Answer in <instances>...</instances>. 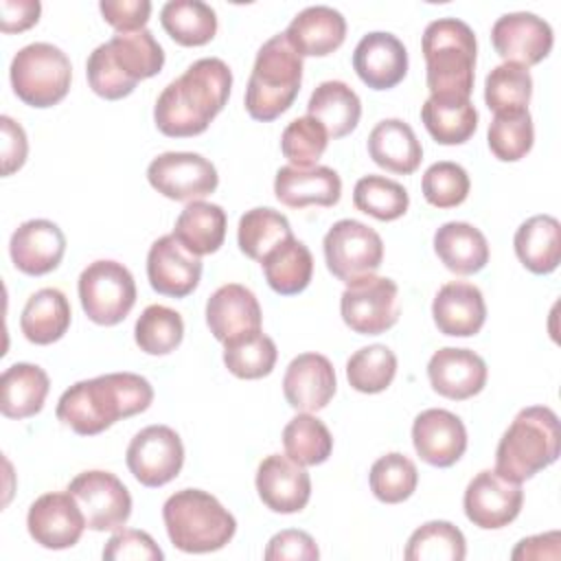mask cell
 Wrapping results in <instances>:
<instances>
[{
    "label": "cell",
    "mask_w": 561,
    "mask_h": 561,
    "mask_svg": "<svg viewBox=\"0 0 561 561\" xmlns=\"http://www.w3.org/2000/svg\"><path fill=\"white\" fill-rule=\"evenodd\" d=\"M232 88V72L219 57L193 61L184 75L173 79L153 107L156 127L169 138H188L208 129L226 107Z\"/></svg>",
    "instance_id": "cell-1"
},
{
    "label": "cell",
    "mask_w": 561,
    "mask_h": 561,
    "mask_svg": "<svg viewBox=\"0 0 561 561\" xmlns=\"http://www.w3.org/2000/svg\"><path fill=\"white\" fill-rule=\"evenodd\" d=\"M151 383L136 373H107L70 386L57 403V419L79 436H94L121 419L145 412Z\"/></svg>",
    "instance_id": "cell-2"
},
{
    "label": "cell",
    "mask_w": 561,
    "mask_h": 561,
    "mask_svg": "<svg viewBox=\"0 0 561 561\" xmlns=\"http://www.w3.org/2000/svg\"><path fill=\"white\" fill-rule=\"evenodd\" d=\"M164 66V50L151 31L116 33L99 44L85 64V77L94 94L118 101L134 92L138 81L156 77Z\"/></svg>",
    "instance_id": "cell-3"
},
{
    "label": "cell",
    "mask_w": 561,
    "mask_h": 561,
    "mask_svg": "<svg viewBox=\"0 0 561 561\" xmlns=\"http://www.w3.org/2000/svg\"><path fill=\"white\" fill-rule=\"evenodd\" d=\"M421 50L432 96H471L478 44L467 22L458 18L430 22L423 31Z\"/></svg>",
    "instance_id": "cell-4"
},
{
    "label": "cell",
    "mask_w": 561,
    "mask_h": 561,
    "mask_svg": "<svg viewBox=\"0 0 561 561\" xmlns=\"http://www.w3.org/2000/svg\"><path fill=\"white\" fill-rule=\"evenodd\" d=\"M561 451L559 416L546 405H530L517 412L495 449V471L511 480H530L550 467Z\"/></svg>",
    "instance_id": "cell-5"
},
{
    "label": "cell",
    "mask_w": 561,
    "mask_h": 561,
    "mask_svg": "<svg viewBox=\"0 0 561 561\" xmlns=\"http://www.w3.org/2000/svg\"><path fill=\"white\" fill-rule=\"evenodd\" d=\"M162 519L171 543L191 554L221 550L237 533L232 513L202 489H182L169 495Z\"/></svg>",
    "instance_id": "cell-6"
},
{
    "label": "cell",
    "mask_w": 561,
    "mask_h": 561,
    "mask_svg": "<svg viewBox=\"0 0 561 561\" xmlns=\"http://www.w3.org/2000/svg\"><path fill=\"white\" fill-rule=\"evenodd\" d=\"M302 83V57L285 33L270 37L256 53L248 88L245 110L254 121L270 123L291 107Z\"/></svg>",
    "instance_id": "cell-7"
},
{
    "label": "cell",
    "mask_w": 561,
    "mask_h": 561,
    "mask_svg": "<svg viewBox=\"0 0 561 561\" xmlns=\"http://www.w3.org/2000/svg\"><path fill=\"white\" fill-rule=\"evenodd\" d=\"M15 96L31 107H53L66 99L72 81L68 55L48 44L35 42L20 48L9 68Z\"/></svg>",
    "instance_id": "cell-8"
},
{
    "label": "cell",
    "mask_w": 561,
    "mask_h": 561,
    "mask_svg": "<svg viewBox=\"0 0 561 561\" xmlns=\"http://www.w3.org/2000/svg\"><path fill=\"white\" fill-rule=\"evenodd\" d=\"M79 300L85 316L101 327H114L127 318L136 302L131 272L110 259L90 263L79 276Z\"/></svg>",
    "instance_id": "cell-9"
},
{
    "label": "cell",
    "mask_w": 561,
    "mask_h": 561,
    "mask_svg": "<svg viewBox=\"0 0 561 561\" xmlns=\"http://www.w3.org/2000/svg\"><path fill=\"white\" fill-rule=\"evenodd\" d=\"M322 248L329 272L346 285L375 274L383 261L381 237L357 219L335 221L324 234Z\"/></svg>",
    "instance_id": "cell-10"
},
{
    "label": "cell",
    "mask_w": 561,
    "mask_h": 561,
    "mask_svg": "<svg viewBox=\"0 0 561 561\" xmlns=\"http://www.w3.org/2000/svg\"><path fill=\"white\" fill-rule=\"evenodd\" d=\"M344 324L359 335H379L392 329L401 313L399 287L388 276H364L346 285L340 298Z\"/></svg>",
    "instance_id": "cell-11"
},
{
    "label": "cell",
    "mask_w": 561,
    "mask_h": 561,
    "mask_svg": "<svg viewBox=\"0 0 561 561\" xmlns=\"http://www.w3.org/2000/svg\"><path fill=\"white\" fill-rule=\"evenodd\" d=\"M125 460L127 469L142 486H164L182 471L184 445L173 427L149 425L129 440Z\"/></svg>",
    "instance_id": "cell-12"
},
{
    "label": "cell",
    "mask_w": 561,
    "mask_h": 561,
    "mask_svg": "<svg viewBox=\"0 0 561 561\" xmlns=\"http://www.w3.org/2000/svg\"><path fill=\"white\" fill-rule=\"evenodd\" d=\"M149 184L175 202H197L215 193L219 175L215 164L193 151H167L147 167Z\"/></svg>",
    "instance_id": "cell-13"
},
{
    "label": "cell",
    "mask_w": 561,
    "mask_h": 561,
    "mask_svg": "<svg viewBox=\"0 0 561 561\" xmlns=\"http://www.w3.org/2000/svg\"><path fill=\"white\" fill-rule=\"evenodd\" d=\"M68 491L77 497L90 530H118L131 515V495L110 471H81L72 478Z\"/></svg>",
    "instance_id": "cell-14"
},
{
    "label": "cell",
    "mask_w": 561,
    "mask_h": 561,
    "mask_svg": "<svg viewBox=\"0 0 561 561\" xmlns=\"http://www.w3.org/2000/svg\"><path fill=\"white\" fill-rule=\"evenodd\" d=\"M524 491L519 482L502 478L495 469H484L465 489L462 506L467 519L484 530L508 526L522 511Z\"/></svg>",
    "instance_id": "cell-15"
},
{
    "label": "cell",
    "mask_w": 561,
    "mask_h": 561,
    "mask_svg": "<svg viewBox=\"0 0 561 561\" xmlns=\"http://www.w3.org/2000/svg\"><path fill=\"white\" fill-rule=\"evenodd\" d=\"M26 528L42 548L66 550L81 539L88 524L77 497L66 489L39 495L28 508Z\"/></svg>",
    "instance_id": "cell-16"
},
{
    "label": "cell",
    "mask_w": 561,
    "mask_h": 561,
    "mask_svg": "<svg viewBox=\"0 0 561 561\" xmlns=\"http://www.w3.org/2000/svg\"><path fill=\"white\" fill-rule=\"evenodd\" d=\"M491 42L504 64H519L528 68L550 55L554 35L543 18L517 11L495 20L491 28Z\"/></svg>",
    "instance_id": "cell-17"
},
{
    "label": "cell",
    "mask_w": 561,
    "mask_h": 561,
    "mask_svg": "<svg viewBox=\"0 0 561 561\" xmlns=\"http://www.w3.org/2000/svg\"><path fill=\"white\" fill-rule=\"evenodd\" d=\"M147 278L153 291L171 298H184L199 285L202 261L173 234H164L149 248Z\"/></svg>",
    "instance_id": "cell-18"
},
{
    "label": "cell",
    "mask_w": 561,
    "mask_h": 561,
    "mask_svg": "<svg viewBox=\"0 0 561 561\" xmlns=\"http://www.w3.org/2000/svg\"><path fill=\"white\" fill-rule=\"evenodd\" d=\"M412 445L427 465L451 467L467 449V427L454 412L430 408L412 423Z\"/></svg>",
    "instance_id": "cell-19"
},
{
    "label": "cell",
    "mask_w": 561,
    "mask_h": 561,
    "mask_svg": "<svg viewBox=\"0 0 561 561\" xmlns=\"http://www.w3.org/2000/svg\"><path fill=\"white\" fill-rule=\"evenodd\" d=\"M256 491L261 502L274 513H298L311 497V478L302 465L287 454H270L256 469Z\"/></svg>",
    "instance_id": "cell-20"
},
{
    "label": "cell",
    "mask_w": 561,
    "mask_h": 561,
    "mask_svg": "<svg viewBox=\"0 0 561 561\" xmlns=\"http://www.w3.org/2000/svg\"><path fill=\"white\" fill-rule=\"evenodd\" d=\"M353 68L368 88L390 90L408 75V50L397 35L373 31L357 42Z\"/></svg>",
    "instance_id": "cell-21"
},
{
    "label": "cell",
    "mask_w": 561,
    "mask_h": 561,
    "mask_svg": "<svg viewBox=\"0 0 561 561\" xmlns=\"http://www.w3.org/2000/svg\"><path fill=\"white\" fill-rule=\"evenodd\" d=\"M337 388L335 368L320 353H300L294 357L283 377L287 403L300 412H318L329 405Z\"/></svg>",
    "instance_id": "cell-22"
},
{
    "label": "cell",
    "mask_w": 561,
    "mask_h": 561,
    "mask_svg": "<svg viewBox=\"0 0 561 561\" xmlns=\"http://www.w3.org/2000/svg\"><path fill=\"white\" fill-rule=\"evenodd\" d=\"M274 195L289 208L335 206L342 197V180L331 167H280L274 178Z\"/></svg>",
    "instance_id": "cell-23"
},
{
    "label": "cell",
    "mask_w": 561,
    "mask_h": 561,
    "mask_svg": "<svg viewBox=\"0 0 561 561\" xmlns=\"http://www.w3.org/2000/svg\"><path fill=\"white\" fill-rule=\"evenodd\" d=\"M66 252L61 228L48 219H28L11 234L9 254L13 265L28 276L53 272Z\"/></svg>",
    "instance_id": "cell-24"
},
{
    "label": "cell",
    "mask_w": 561,
    "mask_h": 561,
    "mask_svg": "<svg viewBox=\"0 0 561 561\" xmlns=\"http://www.w3.org/2000/svg\"><path fill=\"white\" fill-rule=\"evenodd\" d=\"M427 377L434 392L440 397L465 401L482 392L486 383V364L478 353L469 348L445 346L432 355L427 364Z\"/></svg>",
    "instance_id": "cell-25"
},
{
    "label": "cell",
    "mask_w": 561,
    "mask_h": 561,
    "mask_svg": "<svg viewBox=\"0 0 561 561\" xmlns=\"http://www.w3.org/2000/svg\"><path fill=\"white\" fill-rule=\"evenodd\" d=\"M434 324L440 333L451 337L476 335L486 320V305L482 291L473 283H445L432 302Z\"/></svg>",
    "instance_id": "cell-26"
},
{
    "label": "cell",
    "mask_w": 561,
    "mask_h": 561,
    "mask_svg": "<svg viewBox=\"0 0 561 561\" xmlns=\"http://www.w3.org/2000/svg\"><path fill=\"white\" fill-rule=\"evenodd\" d=\"M261 320L263 316L256 296L239 283L221 285L206 302V324L221 344L243 333L259 331Z\"/></svg>",
    "instance_id": "cell-27"
},
{
    "label": "cell",
    "mask_w": 561,
    "mask_h": 561,
    "mask_svg": "<svg viewBox=\"0 0 561 561\" xmlns=\"http://www.w3.org/2000/svg\"><path fill=\"white\" fill-rule=\"evenodd\" d=\"M285 37L300 57H327L344 44L346 20L333 7H307L289 22Z\"/></svg>",
    "instance_id": "cell-28"
},
{
    "label": "cell",
    "mask_w": 561,
    "mask_h": 561,
    "mask_svg": "<svg viewBox=\"0 0 561 561\" xmlns=\"http://www.w3.org/2000/svg\"><path fill=\"white\" fill-rule=\"evenodd\" d=\"M368 156L390 173L410 175L423 160V147L405 121L383 118L368 134Z\"/></svg>",
    "instance_id": "cell-29"
},
{
    "label": "cell",
    "mask_w": 561,
    "mask_h": 561,
    "mask_svg": "<svg viewBox=\"0 0 561 561\" xmlns=\"http://www.w3.org/2000/svg\"><path fill=\"white\" fill-rule=\"evenodd\" d=\"M50 379L37 364H11L0 377V412L7 419L35 416L46 401Z\"/></svg>",
    "instance_id": "cell-30"
},
{
    "label": "cell",
    "mask_w": 561,
    "mask_h": 561,
    "mask_svg": "<svg viewBox=\"0 0 561 561\" xmlns=\"http://www.w3.org/2000/svg\"><path fill=\"white\" fill-rule=\"evenodd\" d=\"M434 252L454 274H476L489 263L486 237L467 221H447L434 232Z\"/></svg>",
    "instance_id": "cell-31"
},
{
    "label": "cell",
    "mask_w": 561,
    "mask_h": 561,
    "mask_svg": "<svg viewBox=\"0 0 561 561\" xmlns=\"http://www.w3.org/2000/svg\"><path fill=\"white\" fill-rule=\"evenodd\" d=\"M519 263L533 274H550L561 261V226L552 215L528 217L513 237Z\"/></svg>",
    "instance_id": "cell-32"
},
{
    "label": "cell",
    "mask_w": 561,
    "mask_h": 561,
    "mask_svg": "<svg viewBox=\"0 0 561 561\" xmlns=\"http://www.w3.org/2000/svg\"><path fill=\"white\" fill-rule=\"evenodd\" d=\"M70 318L72 311L64 291L57 287H44L28 296L20 316V329L28 342L46 346L66 335Z\"/></svg>",
    "instance_id": "cell-33"
},
{
    "label": "cell",
    "mask_w": 561,
    "mask_h": 561,
    "mask_svg": "<svg viewBox=\"0 0 561 561\" xmlns=\"http://www.w3.org/2000/svg\"><path fill=\"white\" fill-rule=\"evenodd\" d=\"M307 116L316 118L329 138H344L359 123L362 101L344 81H322L309 96Z\"/></svg>",
    "instance_id": "cell-34"
},
{
    "label": "cell",
    "mask_w": 561,
    "mask_h": 561,
    "mask_svg": "<svg viewBox=\"0 0 561 561\" xmlns=\"http://www.w3.org/2000/svg\"><path fill=\"white\" fill-rule=\"evenodd\" d=\"M421 121L438 145H462L478 127V112L471 99L430 94L421 107Z\"/></svg>",
    "instance_id": "cell-35"
},
{
    "label": "cell",
    "mask_w": 561,
    "mask_h": 561,
    "mask_svg": "<svg viewBox=\"0 0 561 561\" xmlns=\"http://www.w3.org/2000/svg\"><path fill=\"white\" fill-rule=\"evenodd\" d=\"M173 237L195 256L213 254L226 239V213L219 204L188 202L173 226Z\"/></svg>",
    "instance_id": "cell-36"
},
{
    "label": "cell",
    "mask_w": 561,
    "mask_h": 561,
    "mask_svg": "<svg viewBox=\"0 0 561 561\" xmlns=\"http://www.w3.org/2000/svg\"><path fill=\"white\" fill-rule=\"evenodd\" d=\"M261 265L267 285L280 296L305 291L313 276V256L309 248L296 237H289L270 254H265Z\"/></svg>",
    "instance_id": "cell-37"
},
{
    "label": "cell",
    "mask_w": 561,
    "mask_h": 561,
    "mask_svg": "<svg viewBox=\"0 0 561 561\" xmlns=\"http://www.w3.org/2000/svg\"><path fill=\"white\" fill-rule=\"evenodd\" d=\"M162 28L180 46H204L217 33V13L202 0H171L160 11Z\"/></svg>",
    "instance_id": "cell-38"
},
{
    "label": "cell",
    "mask_w": 561,
    "mask_h": 561,
    "mask_svg": "<svg viewBox=\"0 0 561 561\" xmlns=\"http://www.w3.org/2000/svg\"><path fill=\"white\" fill-rule=\"evenodd\" d=\"M289 237L294 234L287 217L267 206L245 210L237 226L239 250L259 263L265 259V254H270Z\"/></svg>",
    "instance_id": "cell-39"
},
{
    "label": "cell",
    "mask_w": 561,
    "mask_h": 561,
    "mask_svg": "<svg viewBox=\"0 0 561 561\" xmlns=\"http://www.w3.org/2000/svg\"><path fill=\"white\" fill-rule=\"evenodd\" d=\"M278 351L261 329L224 342V364L239 379H261L274 370Z\"/></svg>",
    "instance_id": "cell-40"
},
{
    "label": "cell",
    "mask_w": 561,
    "mask_h": 561,
    "mask_svg": "<svg viewBox=\"0 0 561 561\" xmlns=\"http://www.w3.org/2000/svg\"><path fill=\"white\" fill-rule=\"evenodd\" d=\"M465 554V535L460 528L445 519H434L419 526L410 535L403 552L408 561H462Z\"/></svg>",
    "instance_id": "cell-41"
},
{
    "label": "cell",
    "mask_w": 561,
    "mask_h": 561,
    "mask_svg": "<svg viewBox=\"0 0 561 561\" xmlns=\"http://www.w3.org/2000/svg\"><path fill=\"white\" fill-rule=\"evenodd\" d=\"M283 447L294 462L302 467H313L322 465L331 456L333 436L318 416L302 412L285 425Z\"/></svg>",
    "instance_id": "cell-42"
},
{
    "label": "cell",
    "mask_w": 561,
    "mask_h": 561,
    "mask_svg": "<svg viewBox=\"0 0 561 561\" xmlns=\"http://www.w3.org/2000/svg\"><path fill=\"white\" fill-rule=\"evenodd\" d=\"M533 96V77L519 64H500L484 79V101L493 114H513L528 110Z\"/></svg>",
    "instance_id": "cell-43"
},
{
    "label": "cell",
    "mask_w": 561,
    "mask_h": 561,
    "mask_svg": "<svg viewBox=\"0 0 561 561\" xmlns=\"http://www.w3.org/2000/svg\"><path fill=\"white\" fill-rule=\"evenodd\" d=\"M184 337L182 316L164 305H149L136 320L134 340L147 355H169Z\"/></svg>",
    "instance_id": "cell-44"
},
{
    "label": "cell",
    "mask_w": 561,
    "mask_h": 561,
    "mask_svg": "<svg viewBox=\"0 0 561 561\" xmlns=\"http://www.w3.org/2000/svg\"><path fill=\"white\" fill-rule=\"evenodd\" d=\"M353 204L364 215L379 221H394L405 215L410 206L408 191L383 175H364L353 188Z\"/></svg>",
    "instance_id": "cell-45"
},
{
    "label": "cell",
    "mask_w": 561,
    "mask_h": 561,
    "mask_svg": "<svg viewBox=\"0 0 561 561\" xmlns=\"http://www.w3.org/2000/svg\"><path fill=\"white\" fill-rule=\"evenodd\" d=\"M397 375V355L383 344L355 351L346 362V379L353 390L364 394L383 392Z\"/></svg>",
    "instance_id": "cell-46"
},
{
    "label": "cell",
    "mask_w": 561,
    "mask_h": 561,
    "mask_svg": "<svg viewBox=\"0 0 561 561\" xmlns=\"http://www.w3.org/2000/svg\"><path fill=\"white\" fill-rule=\"evenodd\" d=\"M368 484L379 502L399 504L416 491L419 471L416 465L405 454L390 451L373 462Z\"/></svg>",
    "instance_id": "cell-47"
},
{
    "label": "cell",
    "mask_w": 561,
    "mask_h": 561,
    "mask_svg": "<svg viewBox=\"0 0 561 561\" xmlns=\"http://www.w3.org/2000/svg\"><path fill=\"white\" fill-rule=\"evenodd\" d=\"M491 153L502 162H517L530 149L535 140V127L528 110L513 114H495L486 131Z\"/></svg>",
    "instance_id": "cell-48"
},
{
    "label": "cell",
    "mask_w": 561,
    "mask_h": 561,
    "mask_svg": "<svg viewBox=\"0 0 561 561\" xmlns=\"http://www.w3.org/2000/svg\"><path fill=\"white\" fill-rule=\"evenodd\" d=\"M471 182L467 171L449 160L434 162L427 167L421 180V191L427 204L436 208H454L460 206L469 195Z\"/></svg>",
    "instance_id": "cell-49"
},
{
    "label": "cell",
    "mask_w": 561,
    "mask_h": 561,
    "mask_svg": "<svg viewBox=\"0 0 561 561\" xmlns=\"http://www.w3.org/2000/svg\"><path fill=\"white\" fill-rule=\"evenodd\" d=\"M327 145V129L311 116L294 118L280 136V151L291 167H313L322 158Z\"/></svg>",
    "instance_id": "cell-50"
},
{
    "label": "cell",
    "mask_w": 561,
    "mask_h": 561,
    "mask_svg": "<svg viewBox=\"0 0 561 561\" xmlns=\"http://www.w3.org/2000/svg\"><path fill=\"white\" fill-rule=\"evenodd\" d=\"M105 561H162L164 552L158 548L153 537L136 528H118L103 548Z\"/></svg>",
    "instance_id": "cell-51"
},
{
    "label": "cell",
    "mask_w": 561,
    "mask_h": 561,
    "mask_svg": "<svg viewBox=\"0 0 561 561\" xmlns=\"http://www.w3.org/2000/svg\"><path fill=\"white\" fill-rule=\"evenodd\" d=\"M265 561H316L320 557V550L316 546V539L305 530H280L276 533L263 552Z\"/></svg>",
    "instance_id": "cell-52"
},
{
    "label": "cell",
    "mask_w": 561,
    "mask_h": 561,
    "mask_svg": "<svg viewBox=\"0 0 561 561\" xmlns=\"http://www.w3.org/2000/svg\"><path fill=\"white\" fill-rule=\"evenodd\" d=\"M103 20L116 28V33L142 31L149 22L151 2L149 0H103L99 4Z\"/></svg>",
    "instance_id": "cell-53"
},
{
    "label": "cell",
    "mask_w": 561,
    "mask_h": 561,
    "mask_svg": "<svg viewBox=\"0 0 561 561\" xmlns=\"http://www.w3.org/2000/svg\"><path fill=\"white\" fill-rule=\"evenodd\" d=\"M2 127V175H11L13 171L22 169L28 153L26 134L20 123L11 116H0Z\"/></svg>",
    "instance_id": "cell-54"
},
{
    "label": "cell",
    "mask_w": 561,
    "mask_h": 561,
    "mask_svg": "<svg viewBox=\"0 0 561 561\" xmlns=\"http://www.w3.org/2000/svg\"><path fill=\"white\" fill-rule=\"evenodd\" d=\"M42 4L37 0H2L0 2V22L2 33H22L37 24Z\"/></svg>",
    "instance_id": "cell-55"
},
{
    "label": "cell",
    "mask_w": 561,
    "mask_h": 561,
    "mask_svg": "<svg viewBox=\"0 0 561 561\" xmlns=\"http://www.w3.org/2000/svg\"><path fill=\"white\" fill-rule=\"evenodd\" d=\"M561 535L557 530L543 533V535H533L522 539L515 550L511 552L513 561H526V559H559L561 550Z\"/></svg>",
    "instance_id": "cell-56"
}]
</instances>
